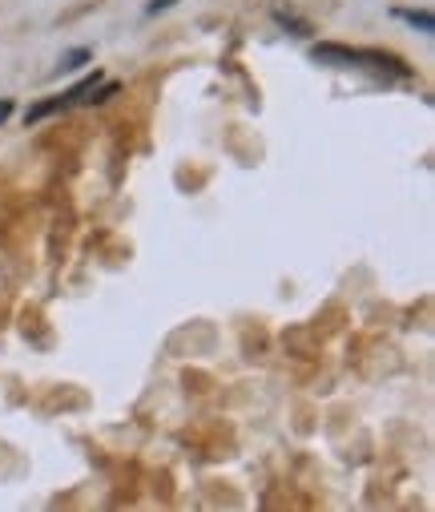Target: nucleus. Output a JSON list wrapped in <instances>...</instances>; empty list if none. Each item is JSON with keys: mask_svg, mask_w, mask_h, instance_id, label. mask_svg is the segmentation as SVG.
<instances>
[{"mask_svg": "<svg viewBox=\"0 0 435 512\" xmlns=\"http://www.w3.org/2000/svg\"><path fill=\"white\" fill-rule=\"evenodd\" d=\"M311 57H315V61H331V65H375L379 73H383V69H391V73L407 77V65H403L399 57H383V53H363V49H339V45H319V49H311Z\"/></svg>", "mask_w": 435, "mask_h": 512, "instance_id": "1", "label": "nucleus"}, {"mask_svg": "<svg viewBox=\"0 0 435 512\" xmlns=\"http://www.w3.org/2000/svg\"><path fill=\"white\" fill-rule=\"evenodd\" d=\"M101 85V73L93 69V77H85V81H77L69 93H61V97H49V101H41V105H33L29 113H25V121H41V117H49V113H61V109H69V105H77L81 97H93V89Z\"/></svg>", "mask_w": 435, "mask_h": 512, "instance_id": "2", "label": "nucleus"}, {"mask_svg": "<svg viewBox=\"0 0 435 512\" xmlns=\"http://www.w3.org/2000/svg\"><path fill=\"white\" fill-rule=\"evenodd\" d=\"M9 113H13V101H0V121H5Z\"/></svg>", "mask_w": 435, "mask_h": 512, "instance_id": "3", "label": "nucleus"}]
</instances>
